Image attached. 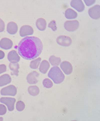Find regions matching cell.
<instances>
[{"instance_id":"6da1fadb","label":"cell","mask_w":100,"mask_h":121,"mask_svg":"<svg viewBox=\"0 0 100 121\" xmlns=\"http://www.w3.org/2000/svg\"><path fill=\"white\" fill-rule=\"evenodd\" d=\"M42 42L38 38L28 36L22 39L18 44L19 54L24 59L32 60L37 57L43 50Z\"/></svg>"},{"instance_id":"7a4b0ae2","label":"cell","mask_w":100,"mask_h":121,"mask_svg":"<svg viewBox=\"0 0 100 121\" xmlns=\"http://www.w3.org/2000/svg\"><path fill=\"white\" fill-rule=\"evenodd\" d=\"M48 76L56 84H60L64 81L65 78V75L60 68L57 66L51 68L48 73Z\"/></svg>"},{"instance_id":"3957f363","label":"cell","mask_w":100,"mask_h":121,"mask_svg":"<svg viewBox=\"0 0 100 121\" xmlns=\"http://www.w3.org/2000/svg\"><path fill=\"white\" fill-rule=\"evenodd\" d=\"M0 92L2 95L14 96L17 93V90L15 86L10 85L2 88Z\"/></svg>"},{"instance_id":"277c9868","label":"cell","mask_w":100,"mask_h":121,"mask_svg":"<svg viewBox=\"0 0 100 121\" xmlns=\"http://www.w3.org/2000/svg\"><path fill=\"white\" fill-rule=\"evenodd\" d=\"M16 101L15 98L9 97H2L0 99L1 103L7 105L9 111H12L14 110V105Z\"/></svg>"},{"instance_id":"5b68a950","label":"cell","mask_w":100,"mask_h":121,"mask_svg":"<svg viewBox=\"0 0 100 121\" xmlns=\"http://www.w3.org/2000/svg\"><path fill=\"white\" fill-rule=\"evenodd\" d=\"M64 28L67 31L74 32L78 28L79 23L77 20L67 21L65 23Z\"/></svg>"},{"instance_id":"8992f818","label":"cell","mask_w":100,"mask_h":121,"mask_svg":"<svg viewBox=\"0 0 100 121\" xmlns=\"http://www.w3.org/2000/svg\"><path fill=\"white\" fill-rule=\"evenodd\" d=\"M56 41L58 44L64 47H69L72 43V40L71 38L64 35L59 36L57 38Z\"/></svg>"},{"instance_id":"52a82bcc","label":"cell","mask_w":100,"mask_h":121,"mask_svg":"<svg viewBox=\"0 0 100 121\" xmlns=\"http://www.w3.org/2000/svg\"><path fill=\"white\" fill-rule=\"evenodd\" d=\"M89 16L94 19H98L100 17V8L99 5H96L91 8L88 11Z\"/></svg>"},{"instance_id":"ba28073f","label":"cell","mask_w":100,"mask_h":121,"mask_svg":"<svg viewBox=\"0 0 100 121\" xmlns=\"http://www.w3.org/2000/svg\"><path fill=\"white\" fill-rule=\"evenodd\" d=\"M34 33V30L31 26L27 25H24L21 28L20 31V36L22 37L31 35Z\"/></svg>"},{"instance_id":"9c48e42d","label":"cell","mask_w":100,"mask_h":121,"mask_svg":"<svg viewBox=\"0 0 100 121\" xmlns=\"http://www.w3.org/2000/svg\"><path fill=\"white\" fill-rule=\"evenodd\" d=\"M39 74L36 71H34L29 73L27 77V82L31 84H34L38 82Z\"/></svg>"},{"instance_id":"30bf717a","label":"cell","mask_w":100,"mask_h":121,"mask_svg":"<svg viewBox=\"0 0 100 121\" xmlns=\"http://www.w3.org/2000/svg\"><path fill=\"white\" fill-rule=\"evenodd\" d=\"M71 6L79 12H82L85 8V5L82 0H73L70 3Z\"/></svg>"},{"instance_id":"8fae6325","label":"cell","mask_w":100,"mask_h":121,"mask_svg":"<svg viewBox=\"0 0 100 121\" xmlns=\"http://www.w3.org/2000/svg\"><path fill=\"white\" fill-rule=\"evenodd\" d=\"M61 69L64 73L67 75L71 74L72 72L73 68L71 64L69 62L64 61L60 64Z\"/></svg>"},{"instance_id":"7c38bea8","label":"cell","mask_w":100,"mask_h":121,"mask_svg":"<svg viewBox=\"0 0 100 121\" xmlns=\"http://www.w3.org/2000/svg\"><path fill=\"white\" fill-rule=\"evenodd\" d=\"M13 45L12 41L8 38H3L0 41V47L5 50L11 48Z\"/></svg>"},{"instance_id":"4fadbf2b","label":"cell","mask_w":100,"mask_h":121,"mask_svg":"<svg viewBox=\"0 0 100 121\" xmlns=\"http://www.w3.org/2000/svg\"><path fill=\"white\" fill-rule=\"evenodd\" d=\"M8 59L11 63H15L20 61V58L16 51L13 50L8 53Z\"/></svg>"},{"instance_id":"5bb4252c","label":"cell","mask_w":100,"mask_h":121,"mask_svg":"<svg viewBox=\"0 0 100 121\" xmlns=\"http://www.w3.org/2000/svg\"><path fill=\"white\" fill-rule=\"evenodd\" d=\"M18 28L17 24L13 22H9L7 26V31L11 35H13L17 32Z\"/></svg>"},{"instance_id":"9a60e30c","label":"cell","mask_w":100,"mask_h":121,"mask_svg":"<svg viewBox=\"0 0 100 121\" xmlns=\"http://www.w3.org/2000/svg\"><path fill=\"white\" fill-rule=\"evenodd\" d=\"M37 27L40 31H43L46 28L47 22L46 20L42 18H39L36 22Z\"/></svg>"},{"instance_id":"2e32d148","label":"cell","mask_w":100,"mask_h":121,"mask_svg":"<svg viewBox=\"0 0 100 121\" xmlns=\"http://www.w3.org/2000/svg\"><path fill=\"white\" fill-rule=\"evenodd\" d=\"M12 81L10 76L5 74L0 77V87H2L9 84Z\"/></svg>"},{"instance_id":"e0dca14e","label":"cell","mask_w":100,"mask_h":121,"mask_svg":"<svg viewBox=\"0 0 100 121\" xmlns=\"http://www.w3.org/2000/svg\"><path fill=\"white\" fill-rule=\"evenodd\" d=\"M50 64L46 60H44L41 63L39 68V70L41 73L43 74L46 73L49 69Z\"/></svg>"},{"instance_id":"ac0fdd59","label":"cell","mask_w":100,"mask_h":121,"mask_svg":"<svg viewBox=\"0 0 100 121\" xmlns=\"http://www.w3.org/2000/svg\"><path fill=\"white\" fill-rule=\"evenodd\" d=\"M65 14L66 18L69 19H75L78 16V14L76 11L71 9H67L65 11Z\"/></svg>"},{"instance_id":"d6986e66","label":"cell","mask_w":100,"mask_h":121,"mask_svg":"<svg viewBox=\"0 0 100 121\" xmlns=\"http://www.w3.org/2000/svg\"><path fill=\"white\" fill-rule=\"evenodd\" d=\"M10 70L12 71L11 74L18 76L19 73V65L18 63H10L9 65Z\"/></svg>"},{"instance_id":"ffe728a7","label":"cell","mask_w":100,"mask_h":121,"mask_svg":"<svg viewBox=\"0 0 100 121\" xmlns=\"http://www.w3.org/2000/svg\"><path fill=\"white\" fill-rule=\"evenodd\" d=\"M28 91L29 93L33 96L38 95L40 92L39 88L36 86H30L28 88Z\"/></svg>"},{"instance_id":"44dd1931","label":"cell","mask_w":100,"mask_h":121,"mask_svg":"<svg viewBox=\"0 0 100 121\" xmlns=\"http://www.w3.org/2000/svg\"><path fill=\"white\" fill-rule=\"evenodd\" d=\"M49 60L51 65L53 66H58L61 62L60 58L57 57L54 55L51 56L49 58Z\"/></svg>"},{"instance_id":"7402d4cb","label":"cell","mask_w":100,"mask_h":121,"mask_svg":"<svg viewBox=\"0 0 100 121\" xmlns=\"http://www.w3.org/2000/svg\"><path fill=\"white\" fill-rule=\"evenodd\" d=\"M41 59L39 57L34 60H32L30 63V67L33 69H37L41 61Z\"/></svg>"},{"instance_id":"603a6c76","label":"cell","mask_w":100,"mask_h":121,"mask_svg":"<svg viewBox=\"0 0 100 121\" xmlns=\"http://www.w3.org/2000/svg\"><path fill=\"white\" fill-rule=\"evenodd\" d=\"M43 84L44 86L47 88H51L53 85L52 82L48 78L44 79L43 81Z\"/></svg>"},{"instance_id":"cb8c5ba5","label":"cell","mask_w":100,"mask_h":121,"mask_svg":"<svg viewBox=\"0 0 100 121\" xmlns=\"http://www.w3.org/2000/svg\"><path fill=\"white\" fill-rule=\"evenodd\" d=\"M16 108L19 111H23L25 107V105L24 102L21 101H18L16 104Z\"/></svg>"},{"instance_id":"d4e9b609","label":"cell","mask_w":100,"mask_h":121,"mask_svg":"<svg viewBox=\"0 0 100 121\" xmlns=\"http://www.w3.org/2000/svg\"><path fill=\"white\" fill-rule=\"evenodd\" d=\"M48 26L49 28H51L54 31H56L57 29L56 22L54 20L50 22L48 25Z\"/></svg>"},{"instance_id":"484cf974","label":"cell","mask_w":100,"mask_h":121,"mask_svg":"<svg viewBox=\"0 0 100 121\" xmlns=\"http://www.w3.org/2000/svg\"><path fill=\"white\" fill-rule=\"evenodd\" d=\"M7 111V108L5 106L2 104H0V115H4Z\"/></svg>"},{"instance_id":"4316f807","label":"cell","mask_w":100,"mask_h":121,"mask_svg":"<svg viewBox=\"0 0 100 121\" xmlns=\"http://www.w3.org/2000/svg\"><path fill=\"white\" fill-rule=\"evenodd\" d=\"M5 22L1 19L0 18V32H2L5 29Z\"/></svg>"},{"instance_id":"83f0119b","label":"cell","mask_w":100,"mask_h":121,"mask_svg":"<svg viewBox=\"0 0 100 121\" xmlns=\"http://www.w3.org/2000/svg\"><path fill=\"white\" fill-rule=\"evenodd\" d=\"M85 3L86 5L88 6H89L93 4L96 2V0H84Z\"/></svg>"},{"instance_id":"f1b7e54d","label":"cell","mask_w":100,"mask_h":121,"mask_svg":"<svg viewBox=\"0 0 100 121\" xmlns=\"http://www.w3.org/2000/svg\"><path fill=\"white\" fill-rule=\"evenodd\" d=\"M6 70L7 67L5 64H2L0 65V74L5 72Z\"/></svg>"},{"instance_id":"f546056e","label":"cell","mask_w":100,"mask_h":121,"mask_svg":"<svg viewBox=\"0 0 100 121\" xmlns=\"http://www.w3.org/2000/svg\"><path fill=\"white\" fill-rule=\"evenodd\" d=\"M5 53L3 51L0 50V60L2 59L4 57Z\"/></svg>"}]
</instances>
